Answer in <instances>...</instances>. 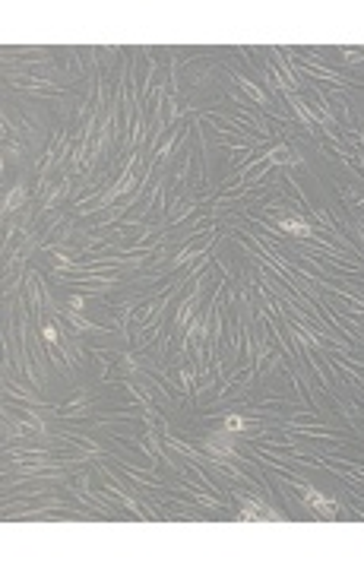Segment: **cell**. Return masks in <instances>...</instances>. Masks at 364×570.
I'll return each instance as SVG.
<instances>
[{
    "mask_svg": "<svg viewBox=\"0 0 364 570\" xmlns=\"http://www.w3.org/2000/svg\"><path fill=\"white\" fill-rule=\"evenodd\" d=\"M44 339L54 346V342H57V329H54V326H44Z\"/></svg>",
    "mask_w": 364,
    "mask_h": 570,
    "instance_id": "5b68a950",
    "label": "cell"
},
{
    "mask_svg": "<svg viewBox=\"0 0 364 570\" xmlns=\"http://www.w3.org/2000/svg\"><path fill=\"white\" fill-rule=\"evenodd\" d=\"M279 228H282V232H288V235H298V238L311 235V225L301 222V219H279Z\"/></svg>",
    "mask_w": 364,
    "mask_h": 570,
    "instance_id": "7a4b0ae2",
    "label": "cell"
},
{
    "mask_svg": "<svg viewBox=\"0 0 364 570\" xmlns=\"http://www.w3.org/2000/svg\"><path fill=\"white\" fill-rule=\"evenodd\" d=\"M301 491H304V500H307V504H311L317 513H320V517H326V520L336 517V500H333V497L320 494L317 488H301Z\"/></svg>",
    "mask_w": 364,
    "mask_h": 570,
    "instance_id": "6da1fadb",
    "label": "cell"
},
{
    "mask_svg": "<svg viewBox=\"0 0 364 570\" xmlns=\"http://www.w3.org/2000/svg\"><path fill=\"white\" fill-rule=\"evenodd\" d=\"M244 425H247V421L241 415H228V418H225V428H228V431H244Z\"/></svg>",
    "mask_w": 364,
    "mask_h": 570,
    "instance_id": "3957f363",
    "label": "cell"
},
{
    "mask_svg": "<svg viewBox=\"0 0 364 570\" xmlns=\"http://www.w3.org/2000/svg\"><path fill=\"white\" fill-rule=\"evenodd\" d=\"M22 193H26V187H16V190H13V197H7V209H13V206H19V200H22Z\"/></svg>",
    "mask_w": 364,
    "mask_h": 570,
    "instance_id": "277c9868",
    "label": "cell"
}]
</instances>
